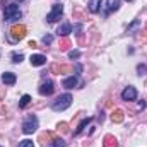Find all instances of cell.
<instances>
[{
	"instance_id": "6da1fadb",
	"label": "cell",
	"mask_w": 147,
	"mask_h": 147,
	"mask_svg": "<svg viewBox=\"0 0 147 147\" xmlns=\"http://www.w3.org/2000/svg\"><path fill=\"white\" fill-rule=\"evenodd\" d=\"M70 105H72V96H70V94H62V96H58V98L53 101L51 110L53 111H65Z\"/></svg>"
},
{
	"instance_id": "7a4b0ae2",
	"label": "cell",
	"mask_w": 147,
	"mask_h": 147,
	"mask_svg": "<svg viewBox=\"0 0 147 147\" xmlns=\"http://www.w3.org/2000/svg\"><path fill=\"white\" fill-rule=\"evenodd\" d=\"M3 17H5V21H19L21 17H22V12L19 10V5L17 3H10V5H7L5 7V10H3Z\"/></svg>"
},
{
	"instance_id": "3957f363",
	"label": "cell",
	"mask_w": 147,
	"mask_h": 147,
	"mask_svg": "<svg viewBox=\"0 0 147 147\" xmlns=\"http://www.w3.org/2000/svg\"><path fill=\"white\" fill-rule=\"evenodd\" d=\"M36 128H38V118L34 116V115L28 116V118L24 120V123H22V132L29 135V134H33Z\"/></svg>"
},
{
	"instance_id": "277c9868",
	"label": "cell",
	"mask_w": 147,
	"mask_h": 147,
	"mask_svg": "<svg viewBox=\"0 0 147 147\" xmlns=\"http://www.w3.org/2000/svg\"><path fill=\"white\" fill-rule=\"evenodd\" d=\"M26 33H28L26 26L16 24V26H12V29H10V38H12V41H21L22 38L26 36Z\"/></svg>"
},
{
	"instance_id": "5b68a950",
	"label": "cell",
	"mask_w": 147,
	"mask_h": 147,
	"mask_svg": "<svg viewBox=\"0 0 147 147\" xmlns=\"http://www.w3.org/2000/svg\"><path fill=\"white\" fill-rule=\"evenodd\" d=\"M62 14H63V5L55 3V5H53V10L46 16V21H48V22H57V21L62 17Z\"/></svg>"
},
{
	"instance_id": "8992f818",
	"label": "cell",
	"mask_w": 147,
	"mask_h": 147,
	"mask_svg": "<svg viewBox=\"0 0 147 147\" xmlns=\"http://www.w3.org/2000/svg\"><path fill=\"white\" fill-rule=\"evenodd\" d=\"M58 139V135L57 134H53V132H43V134H39V139H38V142H41L43 146H50L51 142H55Z\"/></svg>"
},
{
	"instance_id": "52a82bcc",
	"label": "cell",
	"mask_w": 147,
	"mask_h": 147,
	"mask_svg": "<svg viewBox=\"0 0 147 147\" xmlns=\"http://www.w3.org/2000/svg\"><path fill=\"white\" fill-rule=\"evenodd\" d=\"M137 98V89L135 87H132V86H128V87H125L123 89V92H121V99L123 101H134Z\"/></svg>"
},
{
	"instance_id": "ba28073f",
	"label": "cell",
	"mask_w": 147,
	"mask_h": 147,
	"mask_svg": "<svg viewBox=\"0 0 147 147\" xmlns=\"http://www.w3.org/2000/svg\"><path fill=\"white\" fill-rule=\"evenodd\" d=\"M53 89H55V87H53V82H51V80H46V82H43V84L39 86L38 91H39L41 96H50V94L53 92Z\"/></svg>"
},
{
	"instance_id": "9c48e42d",
	"label": "cell",
	"mask_w": 147,
	"mask_h": 147,
	"mask_svg": "<svg viewBox=\"0 0 147 147\" xmlns=\"http://www.w3.org/2000/svg\"><path fill=\"white\" fill-rule=\"evenodd\" d=\"M51 72L53 74H72L74 69L70 65H58V63H55V65H51Z\"/></svg>"
},
{
	"instance_id": "30bf717a",
	"label": "cell",
	"mask_w": 147,
	"mask_h": 147,
	"mask_svg": "<svg viewBox=\"0 0 147 147\" xmlns=\"http://www.w3.org/2000/svg\"><path fill=\"white\" fill-rule=\"evenodd\" d=\"M31 65L33 67H41V65H45L46 63V57L45 55H31Z\"/></svg>"
},
{
	"instance_id": "8fae6325",
	"label": "cell",
	"mask_w": 147,
	"mask_h": 147,
	"mask_svg": "<svg viewBox=\"0 0 147 147\" xmlns=\"http://www.w3.org/2000/svg\"><path fill=\"white\" fill-rule=\"evenodd\" d=\"M16 80H17V77H16V74H12V72H5L3 75H2V82L7 84V86L16 84Z\"/></svg>"
},
{
	"instance_id": "7c38bea8",
	"label": "cell",
	"mask_w": 147,
	"mask_h": 147,
	"mask_svg": "<svg viewBox=\"0 0 147 147\" xmlns=\"http://www.w3.org/2000/svg\"><path fill=\"white\" fill-rule=\"evenodd\" d=\"M103 147H118V140L115 135H106L103 139Z\"/></svg>"
},
{
	"instance_id": "4fadbf2b",
	"label": "cell",
	"mask_w": 147,
	"mask_h": 147,
	"mask_svg": "<svg viewBox=\"0 0 147 147\" xmlns=\"http://www.w3.org/2000/svg\"><path fill=\"white\" fill-rule=\"evenodd\" d=\"M123 118H125L123 110H115L113 113H111V121H113V123H121Z\"/></svg>"
},
{
	"instance_id": "5bb4252c",
	"label": "cell",
	"mask_w": 147,
	"mask_h": 147,
	"mask_svg": "<svg viewBox=\"0 0 147 147\" xmlns=\"http://www.w3.org/2000/svg\"><path fill=\"white\" fill-rule=\"evenodd\" d=\"M57 33H58V36H63V38H65L67 34H70V33H72V26L65 22V24H62V26L58 28V31H57Z\"/></svg>"
},
{
	"instance_id": "9a60e30c",
	"label": "cell",
	"mask_w": 147,
	"mask_h": 147,
	"mask_svg": "<svg viewBox=\"0 0 147 147\" xmlns=\"http://www.w3.org/2000/svg\"><path fill=\"white\" fill-rule=\"evenodd\" d=\"M79 84V80H77V77H67L65 80H63V87H67V89H74L75 86Z\"/></svg>"
},
{
	"instance_id": "2e32d148",
	"label": "cell",
	"mask_w": 147,
	"mask_h": 147,
	"mask_svg": "<svg viewBox=\"0 0 147 147\" xmlns=\"http://www.w3.org/2000/svg\"><path fill=\"white\" fill-rule=\"evenodd\" d=\"M99 5H101V0H89V10L92 14L99 12Z\"/></svg>"
},
{
	"instance_id": "e0dca14e",
	"label": "cell",
	"mask_w": 147,
	"mask_h": 147,
	"mask_svg": "<svg viewBox=\"0 0 147 147\" xmlns=\"http://www.w3.org/2000/svg\"><path fill=\"white\" fill-rule=\"evenodd\" d=\"M91 121H92V118H86V120H82V121L79 123L77 130H75V135H79V134H80V132H82V130H84V128H86V127H87L89 123H91Z\"/></svg>"
},
{
	"instance_id": "ac0fdd59",
	"label": "cell",
	"mask_w": 147,
	"mask_h": 147,
	"mask_svg": "<svg viewBox=\"0 0 147 147\" xmlns=\"http://www.w3.org/2000/svg\"><path fill=\"white\" fill-rule=\"evenodd\" d=\"M110 2L111 0H101V7H99V9H101V14H103L105 17H106L108 12H110Z\"/></svg>"
},
{
	"instance_id": "d6986e66",
	"label": "cell",
	"mask_w": 147,
	"mask_h": 147,
	"mask_svg": "<svg viewBox=\"0 0 147 147\" xmlns=\"http://www.w3.org/2000/svg\"><path fill=\"white\" fill-rule=\"evenodd\" d=\"M29 103H31V96H29V94H24V96L21 98V101H19V106H21V108H26Z\"/></svg>"
},
{
	"instance_id": "ffe728a7",
	"label": "cell",
	"mask_w": 147,
	"mask_h": 147,
	"mask_svg": "<svg viewBox=\"0 0 147 147\" xmlns=\"http://www.w3.org/2000/svg\"><path fill=\"white\" fill-rule=\"evenodd\" d=\"M69 48H70V41H69L67 38H63V39L60 41V50H62V51H67Z\"/></svg>"
},
{
	"instance_id": "44dd1931",
	"label": "cell",
	"mask_w": 147,
	"mask_h": 147,
	"mask_svg": "<svg viewBox=\"0 0 147 147\" xmlns=\"http://www.w3.org/2000/svg\"><path fill=\"white\" fill-rule=\"evenodd\" d=\"M57 130H58V132H62V134H69V125H67L65 121H62V123H58Z\"/></svg>"
},
{
	"instance_id": "7402d4cb",
	"label": "cell",
	"mask_w": 147,
	"mask_h": 147,
	"mask_svg": "<svg viewBox=\"0 0 147 147\" xmlns=\"http://www.w3.org/2000/svg\"><path fill=\"white\" fill-rule=\"evenodd\" d=\"M120 9V0H111L110 2V12H115Z\"/></svg>"
},
{
	"instance_id": "603a6c76",
	"label": "cell",
	"mask_w": 147,
	"mask_h": 147,
	"mask_svg": "<svg viewBox=\"0 0 147 147\" xmlns=\"http://www.w3.org/2000/svg\"><path fill=\"white\" fill-rule=\"evenodd\" d=\"M22 60H24V55H21V53H14L12 55V62L14 63H21Z\"/></svg>"
},
{
	"instance_id": "cb8c5ba5",
	"label": "cell",
	"mask_w": 147,
	"mask_h": 147,
	"mask_svg": "<svg viewBox=\"0 0 147 147\" xmlns=\"http://www.w3.org/2000/svg\"><path fill=\"white\" fill-rule=\"evenodd\" d=\"M19 147H34V144H33V140H29V139H24L22 142H19Z\"/></svg>"
},
{
	"instance_id": "d4e9b609",
	"label": "cell",
	"mask_w": 147,
	"mask_h": 147,
	"mask_svg": "<svg viewBox=\"0 0 147 147\" xmlns=\"http://www.w3.org/2000/svg\"><path fill=\"white\" fill-rule=\"evenodd\" d=\"M46 147H65V142L62 139H57L55 142H51V146H46Z\"/></svg>"
},
{
	"instance_id": "484cf974",
	"label": "cell",
	"mask_w": 147,
	"mask_h": 147,
	"mask_svg": "<svg viewBox=\"0 0 147 147\" xmlns=\"http://www.w3.org/2000/svg\"><path fill=\"white\" fill-rule=\"evenodd\" d=\"M137 72H139V75L147 74V65H137Z\"/></svg>"
},
{
	"instance_id": "4316f807",
	"label": "cell",
	"mask_w": 147,
	"mask_h": 147,
	"mask_svg": "<svg viewBox=\"0 0 147 147\" xmlns=\"http://www.w3.org/2000/svg\"><path fill=\"white\" fill-rule=\"evenodd\" d=\"M51 41H53V36H51V34H45V36H43V43H45V45H50Z\"/></svg>"
},
{
	"instance_id": "83f0119b",
	"label": "cell",
	"mask_w": 147,
	"mask_h": 147,
	"mask_svg": "<svg viewBox=\"0 0 147 147\" xmlns=\"http://www.w3.org/2000/svg\"><path fill=\"white\" fill-rule=\"evenodd\" d=\"M69 57H70V58H79V57H80V51L74 50V51H70V53H69Z\"/></svg>"
},
{
	"instance_id": "f1b7e54d",
	"label": "cell",
	"mask_w": 147,
	"mask_h": 147,
	"mask_svg": "<svg viewBox=\"0 0 147 147\" xmlns=\"http://www.w3.org/2000/svg\"><path fill=\"white\" fill-rule=\"evenodd\" d=\"M137 26H139V21H134V22H132V24H130V26H128V29H127V31H128V33H130V31H132V29H134V28H137Z\"/></svg>"
},
{
	"instance_id": "f546056e",
	"label": "cell",
	"mask_w": 147,
	"mask_h": 147,
	"mask_svg": "<svg viewBox=\"0 0 147 147\" xmlns=\"http://www.w3.org/2000/svg\"><path fill=\"white\" fill-rule=\"evenodd\" d=\"M137 39H140V41H144V43H147V34H137Z\"/></svg>"
},
{
	"instance_id": "4dcf8cb0",
	"label": "cell",
	"mask_w": 147,
	"mask_h": 147,
	"mask_svg": "<svg viewBox=\"0 0 147 147\" xmlns=\"http://www.w3.org/2000/svg\"><path fill=\"white\" fill-rule=\"evenodd\" d=\"M139 108L144 110V108H146V101H140V103H139Z\"/></svg>"
},
{
	"instance_id": "1f68e13d",
	"label": "cell",
	"mask_w": 147,
	"mask_h": 147,
	"mask_svg": "<svg viewBox=\"0 0 147 147\" xmlns=\"http://www.w3.org/2000/svg\"><path fill=\"white\" fill-rule=\"evenodd\" d=\"M28 46H31V48H36L38 45H36V41H29V45Z\"/></svg>"
},
{
	"instance_id": "d6a6232c",
	"label": "cell",
	"mask_w": 147,
	"mask_h": 147,
	"mask_svg": "<svg viewBox=\"0 0 147 147\" xmlns=\"http://www.w3.org/2000/svg\"><path fill=\"white\" fill-rule=\"evenodd\" d=\"M80 70H82V67H80V65H75V72L79 74V72H80Z\"/></svg>"
},
{
	"instance_id": "836d02e7",
	"label": "cell",
	"mask_w": 147,
	"mask_h": 147,
	"mask_svg": "<svg viewBox=\"0 0 147 147\" xmlns=\"http://www.w3.org/2000/svg\"><path fill=\"white\" fill-rule=\"evenodd\" d=\"M127 2H130V0H127Z\"/></svg>"
}]
</instances>
